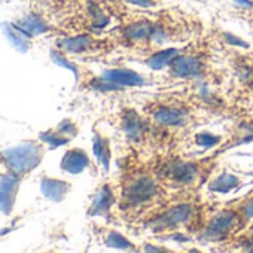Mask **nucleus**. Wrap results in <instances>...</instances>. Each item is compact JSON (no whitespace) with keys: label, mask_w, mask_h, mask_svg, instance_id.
<instances>
[{"label":"nucleus","mask_w":253,"mask_h":253,"mask_svg":"<svg viewBox=\"0 0 253 253\" xmlns=\"http://www.w3.org/2000/svg\"><path fill=\"white\" fill-rule=\"evenodd\" d=\"M122 128L130 139L139 140L145 133V122L136 112L130 110L122 116Z\"/></svg>","instance_id":"9"},{"label":"nucleus","mask_w":253,"mask_h":253,"mask_svg":"<svg viewBox=\"0 0 253 253\" xmlns=\"http://www.w3.org/2000/svg\"><path fill=\"white\" fill-rule=\"evenodd\" d=\"M241 213H243V216H244L247 220L253 217V200H252V201H249V203L241 209Z\"/></svg>","instance_id":"22"},{"label":"nucleus","mask_w":253,"mask_h":253,"mask_svg":"<svg viewBox=\"0 0 253 253\" xmlns=\"http://www.w3.org/2000/svg\"><path fill=\"white\" fill-rule=\"evenodd\" d=\"M88 163H89L88 157L82 149H72L64 155L61 167L67 173L78 174V173L84 171L88 167Z\"/></svg>","instance_id":"6"},{"label":"nucleus","mask_w":253,"mask_h":253,"mask_svg":"<svg viewBox=\"0 0 253 253\" xmlns=\"http://www.w3.org/2000/svg\"><path fill=\"white\" fill-rule=\"evenodd\" d=\"M94 154L98 158L103 169L107 171L109 164H110V145H109L107 139L101 137L100 134H97L94 139Z\"/></svg>","instance_id":"14"},{"label":"nucleus","mask_w":253,"mask_h":253,"mask_svg":"<svg viewBox=\"0 0 253 253\" xmlns=\"http://www.w3.org/2000/svg\"><path fill=\"white\" fill-rule=\"evenodd\" d=\"M157 194H158L157 183L154 182V179L145 176V177H139L133 180V183H130L125 188L124 201L126 206L134 207V206H140L143 203L151 201Z\"/></svg>","instance_id":"1"},{"label":"nucleus","mask_w":253,"mask_h":253,"mask_svg":"<svg viewBox=\"0 0 253 253\" xmlns=\"http://www.w3.org/2000/svg\"><path fill=\"white\" fill-rule=\"evenodd\" d=\"M152 30H154V24L151 21H145V20L143 21H136V23H133L128 27L124 29V38L131 41V42L149 39Z\"/></svg>","instance_id":"12"},{"label":"nucleus","mask_w":253,"mask_h":253,"mask_svg":"<svg viewBox=\"0 0 253 253\" xmlns=\"http://www.w3.org/2000/svg\"><path fill=\"white\" fill-rule=\"evenodd\" d=\"M154 119L155 122L161 124V125H169V126H177L182 125L185 122V112H182L180 109H174V107H167V106H161L154 112Z\"/></svg>","instance_id":"7"},{"label":"nucleus","mask_w":253,"mask_h":253,"mask_svg":"<svg viewBox=\"0 0 253 253\" xmlns=\"http://www.w3.org/2000/svg\"><path fill=\"white\" fill-rule=\"evenodd\" d=\"M170 69H171V75L174 78H195L198 75H201L204 66L201 63L200 58L197 57H177L171 64H170Z\"/></svg>","instance_id":"4"},{"label":"nucleus","mask_w":253,"mask_h":253,"mask_svg":"<svg viewBox=\"0 0 253 253\" xmlns=\"http://www.w3.org/2000/svg\"><path fill=\"white\" fill-rule=\"evenodd\" d=\"M223 38H225V41H226L228 43H231V45H234V46L249 48V45H247L243 39L237 38V36H235V35H232V33H225V35H223Z\"/></svg>","instance_id":"20"},{"label":"nucleus","mask_w":253,"mask_h":253,"mask_svg":"<svg viewBox=\"0 0 253 253\" xmlns=\"http://www.w3.org/2000/svg\"><path fill=\"white\" fill-rule=\"evenodd\" d=\"M179 55H180V51H179V49H174V48L164 49V51H161V52L152 55V57L146 61V64H148L151 69H154V70H161V69L170 66Z\"/></svg>","instance_id":"13"},{"label":"nucleus","mask_w":253,"mask_h":253,"mask_svg":"<svg viewBox=\"0 0 253 253\" xmlns=\"http://www.w3.org/2000/svg\"><path fill=\"white\" fill-rule=\"evenodd\" d=\"M92 45H94V41L89 35H79V36L58 41V46L64 49L66 52H72V54H82L88 51Z\"/></svg>","instance_id":"10"},{"label":"nucleus","mask_w":253,"mask_h":253,"mask_svg":"<svg viewBox=\"0 0 253 253\" xmlns=\"http://www.w3.org/2000/svg\"><path fill=\"white\" fill-rule=\"evenodd\" d=\"M126 2L136 6H142V8H151L155 5V0H126Z\"/></svg>","instance_id":"21"},{"label":"nucleus","mask_w":253,"mask_h":253,"mask_svg":"<svg viewBox=\"0 0 253 253\" xmlns=\"http://www.w3.org/2000/svg\"><path fill=\"white\" fill-rule=\"evenodd\" d=\"M169 173H170V177H173L179 183H192L198 174V170H197V166L192 163L179 161L170 166Z\"/></svg>","instance_id":"8"},{"label":"nucleus","mask_w":253,"mask_h":253,"mask_svg":"<svg viewBox=\"0 0 253 253\" xmlns=\"http://www.w3.org/2000/svg\"><path fill=\"white\" fill-rule=\"evenodd\" d=\"M42 189L51 200H61L66 195L69 186L67 183L60 180H45L42 183Z\"/></svg>","instance_id":"16"},{"label":"nucleus","mask_w":253,"mask_h":253,"mask_svg":"<svg viewBox=\"0 0 253 253\" xmlns=\"http://www.w3.org/2000/svg\"><path fill=\"white\" fill-rule=\"evenodd\" d=\"M191 214H192V206L191 204H180V206H176V207L170 209L169 211L163 213L157 219H154L151 222V226L155 231L174 228L177 225H182V223L188 222Z\"/></svg>","instance_id":"2"},{"label":"nucleus","mask_w":253,"mask_h":253,"mask_svg":"<svg viewBox=\"0 0 253 253\" xmlns=\"http://www.w3.org/2000/svg\"><path fill=\"white\" fill-rule=\"evenodd\" d=\"M106 246L115 247V249H133V244L128 240H126L124 235L115 232V231H112V232L107 234V237H106Z\"/></svg>","instance_id":"17"},{"label":"nucleus","mask_w":253,"mask_h":253,"mask_svg":"<svg viewBox=\"0 0 253 253\" xmlns=\"http://www.w3.org/2000/svg\"><path fill=\"white\" fill-rule=\"evenodd\" d=\"M167 38H169V35H167V32H166L163 27L154 26V30H152V33H151V38H149L152 42H155V43H163V42L167 41Z\"/></svg>","instance_id":"19"},{"label":"nucleus","mask_w":253,"mask_h":253,"mask_svg":"<svg viewBox=\"0 0 253 253\" xmlns=\"http://www.w3.org/2000/svg\"><path fill=\"white\" fill-rule=\"evenodd\" d=\"M113 192L109 186H103L97 195L94 197L92 200V204H91V209H89V214L91 216H100V214H104L110 210L112 204H113Z\"/></svg>","instance_id":"11"},{"label":"nucleus","mask_w":253,"mask_h":253,"mask_svg":"<svg viewBox=\"0 0 253 253\" xmlns=\"http://www.w3.org/2000/svg\"><path fill=\"white\" fill-rule=\"evenodd\" d=\"M240 185V179L234 174H229V173H223L220 174L217 179L213 180V183L210 185V188L213 191H217V192H231L232 189H235L237 186Z\"/></svg>","instance_id":"15"},{"label":"nucleus","mask_w":253,"mask_h":253,"mask_svg":"<svg viewBox=\"0 0 253 253\" xmlns=\"http://www.w3.org/2000/svg\"><path fill=\"white\" fill-rule=\"evenodd\" d=\"M237 5H240L244 9H253V2L252 0H234Z\"/></svg>","instance_id":"23"},{"label":"nucleus","mask_w":253,"mask_h":253,"mask_svg":"<svg viewBox=\"0 0 253 253\" xmlns=\"http://www.w3.org/2000/svg\"><path fill=\"white\" fill-rule=\"evenodd\" d=\"M195 139H197V143L200 146H203V148H210V146H213V145H216L219 142V137L213 136L210 133H201Z\"/></svg>","instance_id":"18"},{"label":"nucleus","mask_w":253,"mask_h":253,"mask_svg":"<svg viewBox=\"0 0 253 253\" xmlns=\"http://www.w3.org/2000/svg\"><path fill=\"white\" fill-rule=\"evenodd\" d=\"M237 220H238V214L235 211H231V210L220 211L207 225L206 238H209V240H222V238H225L232 231Z\"/></svg>","instance_id":"3"},{"label":"nucleus","mask_w":253,"mask_h":253,"mask_svg":"<svg viewBox=\"0 0 253 253\" xmlns=\"http://www.w3.org/2000/svg\"><path fill=\"white\" fill-rule=\"evenodd\" d=\"M103 79L118 85V86H140L145 84V79L142 75L126 70V69H115V70H106L101 76Z\"/></svg>","instance_id":"5"}]
</instances>
